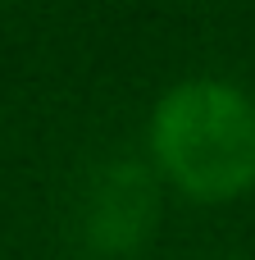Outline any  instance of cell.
Instances as JSON below:
<instances>
[{
    "instance_id": "6da1fadb",
    "label": "cell",
    "mask_w": 255,
    "mask_h": 260,
    "mask_svg": "<svg viewBox=\"0 0 255 260\" xmlns=\"http://www.w3.org/2000/svg\"><path fill=\"white\" fill-rule=\"evenodd\" d=\"M160 142L196 187H233L255 169V110L228 87H187L164 105Z\"/></svg>"
}]
</instances>
